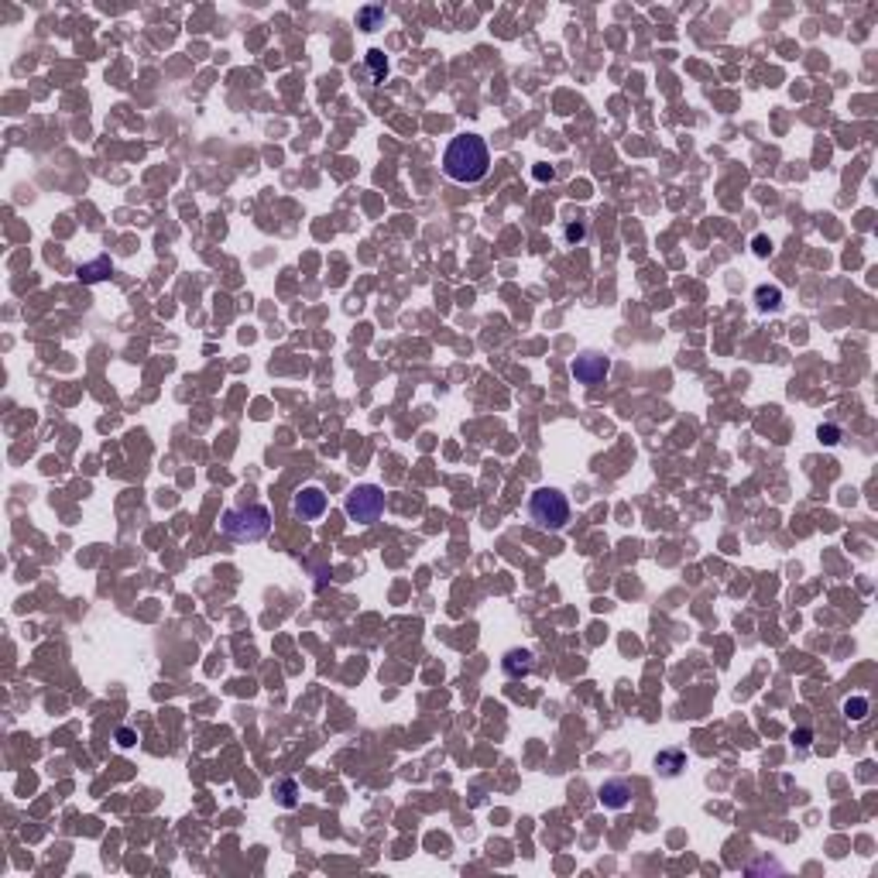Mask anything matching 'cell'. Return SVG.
<instances>
[{"instance_id": "cell-11", "label": "cell", "mask_w": 878, "mask_h": 878, "mask_svg": "<svg viewBox=\"0 0 878 878\" xmlns=\"http://www.w3.org/2000/svg\"><path fill=\"white\" fill-rule=\"evenodd\" d=\"M110 271H113L110 258H97L93 265H79V278H83V282H99V278H106Z\"/></svg>"}, {"instance_id": "cell-10", "label": "cell", "mask_w": 878, "mask_h": 878, "mask_svg": "<svg viewBox=\"0 0 878 878\" xmlns=\"http://www.w3.org/2000/svg\"><path fill=\"white\" fill-rule=\"evenodd\" d=\"M755 302H758L762 312H776L782 305V289L779 285H758L755 289Z\"/></svg>"}, {"instance_id": "cell-21", "label": "cell", "mask_w": 878, "mask_h": 878, "mask_svg": "<svg viewBox=\"0 0 878 878\" xmlns=\"http://www.w3.org/2000/svg\"><path fill=\"white\" fill-rule=\"evenodd\" d=\"M553 175H556V172H553V169H546V165H539V169H535V179H539V182H553Z\"/></svg>"}, {"instance_id": "cell-19", "label": "cell", "mask_w": 878, "mask_h": 878, "mask_svg": "<svg viewBox=\"0 0 878 878\" xmlns=\"http://www.w3.org/2000/svg\"><path fill=\"white\" fill-rule=\"evenodd\" d=\"M769 251H772V244H769V237H762V233H758V237H755V254H758V258H765V254H769Z\"/></svg>"}, {"instance_id": "cell-9", "label": "cell", "mask_w": 878, "mask_h": 878, "mask_svg": "<svg viewBox=\"0 0 878 878\" xmlns=\"http://www.w3.org/2000/svg\"><path fill=\"white\" fill-rule=\"evenodd\" d=\"M656 769H659L662 776H669V779H673V776H680V772L686 769V755L680 752V748H666V752H659V755H656Z\"/></svg>"}, {"instance_id": "cell-1", "label": "cell", "mask_w": 878, "mask_h": 878, "mask_svg": "<svg viewBox=\"0 0 878 878\" xmlns=\"http://www.w3.org/2000/svg\"><path fill=\"white\" fill-rule=\"evenodd\" d=\"M490 172V148L481 134H457L443 151V175L457 186H477Z\"/></svg>"}, {"instance_id": "cell-2", "label": "cell", "mask_w": 878, "mask_h": 878, "mask_svg": "<svg viewBox=\"0 0 878 878\" xmlns=\"http://www.w3.org/2000/svg\"><path fill=\"white\" fill-rule=\"evenodd\" d=\"M223 535L233 542H261L271 532V511L265 504H244V508H230L220 522Z\"/></svg>"}, {"instance_id": "cell-14", "label": "cell", "mask_w": 878, "mask_h": 878, "mask_svg": "<svg viewBox=\"0 0 878 878\" xmlns=\"http://www.w3.org/2000/svg\"><path fill=\"white\" fill-rule=\"evenodd\" d=\"M868 710H872L868 696H848V700H844V717H848V720H865Z\"/></svg>"}, {"instance_id": "cell-18", "label": "cell", "mask_w": 878, "mask_h": 878, "mask_svg": "<svg viewBox=\"0 0 878 878\" xmlns=\"http://www.w3.org/2000/svg\"><path fill=\"white\" fill-rule=\"evenodd\" d=\"M584 233H586L584 223H570V227H566V240H570V244H573V240H584Z\"/></svg>"}, {"instance_id": "cell-16", "label": "cell", "mask_w": 878, "mask_h": 878, "mask_svg": "<svg viewBox=\"0 0 878 878\" xmlns=\"http://www.w3.org/2000/svg\"><path fill=\"white\" fill-rule=\"evenodd\" d=\"M817 436H820V443H827V446H837V443H841V429H837V426H830V422H827V426H820V429H817Z\"/></svg>"}, {"instance_id": "cell-20", "label": "cell", "mask_w": 878, "mask_h": 878, "mask_svg": "<svg viewBox=\"0 0 878 878\" xmlns=\"http://www.w3.org/2000/svg\"><path fill=\"white\" fill-rule=\"evenodd\" d=\"M810 738H813V731H810V727H803V731H796V734H792V741H796V745H803V748L810 745Z\"/></svg>"}, {"instance_id": "cell-8", "label": "cell", "mask_w": 878, "mask_h": 878, "mask_svg": "<svg viewBox=\"0 0 878 878\" xmlns=\"http://www.w3.org/2000/svg\"><path fill=\"white\" fill-rule=\"evenodd\" d=\"M501 669H504L511 680H525V676L535 669V659H532V652H528V649H511V652H504Z\"/></svg>"}, {"instance_id": "cell-3", "label": "cell", "mask_w": 878, "mask_h": 878, "mask_svg": "<svg viewBox=\"0 0 878 878\" xmlns=\"http://www.w3.org/2000/svg\"><path fill=\"white\" fill-rule=\"evenodd\" d=\"M528 515H532V522H535L539 528L560 532V528H566V522H570V501H566L563 490L539 488V490H532V497H528Z\"/></svg>"}, {"instance_id": "cell-4", "label": "cell", "mask_w": 878, "mask_h": 878, "mask_svg": "<svg viewBox=\"0 0 878 878\" xmlns=\"http://www.w3.org/2000/svg\"><path fill=\"white\" fill-rule=\"evenodd\" d=\"M343 511H347V518L357 522V525H374V522L381 518V511H385V490L378 488V484H361V488H354L347 494Z\"/></svg>"}, {"instance_id": "cell-6", "label": "cell", "mask_w": 878, "mask_h": 878, "mask_svg": "<svg viewBox=\"0 0 878 878\" xmlns=\"http://www.w3.org/2000/svg\"><path fill=\"white\" fill-rule=\"evenodd\" d=\"M326 504H330V501H326L323 488H302L292 501V515L302 518V522H316V518H323Z\"/></svg>"}, {"instance_id": "cell-7", "label": "cell", "mask_w": 878, "mask_h": 878, "mask_svg": "<svg viewBox=\"0 0 878 878\" xmlns=\"http://www.w3.org/2000/svg\"><path fill=\"white\" fill-rule=\"evenodd\" d=\"M597 799H600V806H607V810H624V806L631 803V782L607 779L597 789Z\"/></svg>"}, {"instance_id": "cell-15", "label": "cell", "mask_w": 878, "mask_h": 878, "mask_svg": "<svg viewBox=\"0 0 878 878\" xmlns=\"http://www.w3.org/2000/svg\"><path fill=\"white\" fill-rule=\"evenodd\" d=\"M368 66H371V76H374L378 83H385V76H388V59H385L381 48H371V52H368Z\"/></svg>"}, {"instance_id": "cell-12", "label": "cell", "mask_w": 878, "mask_h": 878, "mask_svg": "<svg viewBox=\"0 0 878 878\" xmlns=\"http://www.w3.org/2000/svg\"><path fill=\"white\" fill-rule=\"evenodd\" d=\"M357 24H361L364 31H378V28L385 24V7H361V10H357Z\"/></svg>"}, {"instance_id": "cell-5", "label": "cell", "mask_w": 878, "mask_h": 878, "mask_svg": "<svg viewBox=\"0 0 878 878\" xmlns=\"http://www.w3.org/2000/svg\"><path fill=\"white\" fill-rule=\"evenodd\" d=\"M570 371H573V378L586 385V388H593V385H600L607 374H611V357H604V354H597V350H586L580 354L573 364H570Z\"/></svg>"}, {"instance_id": "cell-13", "label": "cell", "mask_w": 878, "mask_h": 878, "mask_svg": "<svg viewBox=\"0 0 878 878\" xmlns=\"http://www.w3.org/2000/svg\"><path fill=\"white\" fill-rule=\"evenodd\" d=\"M275 796H278V803H282L285 810H292L295 803H298V782H295V779H278V782H275Z\"/></svg>"}, {"instance_id": "cell-17", "label": "cell", "mask_w": 878, "mask_h": 878, "mask_svg": "<svg viewBox=\"0 0 878 878\" xmlns=\"http://www.w3.org/2000/svg\"><path fill=\"white\" fill-rule=\"evenodd\" d=\"M134 741H137V738H134L131 727H120V731H117V745H120V748H131Z\"/></svg>"}]
</instances>
